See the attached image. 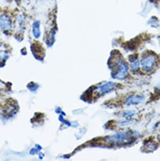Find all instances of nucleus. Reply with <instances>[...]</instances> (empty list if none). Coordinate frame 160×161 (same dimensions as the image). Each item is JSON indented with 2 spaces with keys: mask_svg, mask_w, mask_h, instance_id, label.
<instances>
[{
  "mask_svg": "<svg viewBox=\"0 0 160 161\" xmlns=\"http://www.w3.org/2000/svg\"><path fill=\"white\" fill-rule=\"evenodd\" d=\"M144 99V97L141 96H131L129 97L126 100L127 104H137L142 103Z\"/></svg>",
  "mask_w": 160,
  "mask_h": 161,
  "instance_id": "nucleus-6",
  "label": "nucleus"
},
{
  "mask_svg": "<svg viewBox=\"0 0 160 161\" xmlns=\"http://www.w3.org/2000/svg\"><path fill=\"white\" fill-rule=\"evenodd\" d=\"M159 138H160V137H159Z\"/></svg>",
  "mask_w": 160,
  "mask_h": 161,
  "instance_id": "nucleus-9",
  "label": "nucleus"
},
{
  "mask_svg": "<svg viewBox=\"0 0 160 161\" xmlns=\"http://www.w3.org/2000/svg\"><path fill=\"white\" fill-rule=\"evenodd\" d=\"M40 24L38 21H36L34 23L33 25V34L35 37L38 38L40 36Z\"/></svg>",
  "mask_w": 160,
  "mask_h": 161,
  "instance_id": "nucleus-8",
  "label": "nucleus"
},
{
  "mask_svg": "<svg viewBox=\"0 0 160 161\" xmlns=\"http://www.w3.org/2000/svg\"><path fill=\"white\" fill-rule=\"evenodd\" d=\"M130 63L131 69L134 71H136L139 68L140 62L137 57H134L130 59Z\"/></svg>",
  "mask_w": 160,
  "mask_h": 161,
  "instance_id": "nucleus-7",
  "label": "nucleus"
},
{
  "mask_svg": "<svg viewBox=\"0 0 160 161\" xmlns=\"http://www.w3.org/2000/svg\"><path fill=\"white\" fill-rule=\"evenodd\" d=\"M115 86H116V84L114 82H107L98 87L96 89V92L100 95L103 94H105L112 91L115 87Z\"/></svg>",
  "mask_w": 160,
  "mask_h": 161,
  "instance_id": "nucleus-5",
  "label": "nucleus"
},
{
  "mask_svg": "<svg viewBox=\"0 0 160 161\" xmlns=\"http://www.w3.org/2000/svg\"><path fill=\"white\" fill-rule=\"evenodd\" d=\"M0 29L5 32H9L12 29V24L9 16L7 14L0 15Z\"/></svg>",
  "mask_w": 160,
  "mask_h": 161,
  "instance_id": "nucleus-3",
  "label": "nucleus"
},
{
  "mask_svg": "<svg viewBox=\"0 0 160 161\" xmlns=\"http://www.w3.org/2000/svg\"><path fill=\"white\" fill-rule=\"evenodd\" d=\"M129 136L127 132H119L106 138L109 142H122L129 138Z\"/></svg>",
  "mask_w": 160,
  "mask_h": 161,
  "instance_id": "nucleus-4",
  "label": "nucleus"
},
{
  "mask_svg": "<svg viewBox=\"0 0 160 161\" xmlns=\"http://www.w3.org/2000/svg\"><path fill=\"white\" fill-rule=\"evenodd\" d=\"M156 63V56L151 54H148L141 59L142 69L145 71H150L155 66Z\"/></svg>",
  "mask_w": 160,
  "mask_h": 161,
  "instance_id": "nucleus-2",
  "label": "nucleus"
},
{
  "mask_svg": "<svg viewBox=\"0 0 160 161\" xmlns=\"http://www.w3.org/2000/svg\"><path fill=\"white\" fill-rule=\"evenodd\" d=\"M112 72L114 78L118 80H123L127 75L128 66L126 63L120 57H117L114 59Z\"/></svg>",
  "mask_w": 160,
  "mask_h": 161,
  "instance_id": "nucleus-1",
  "label": "nucleus"
}]
</instances>
